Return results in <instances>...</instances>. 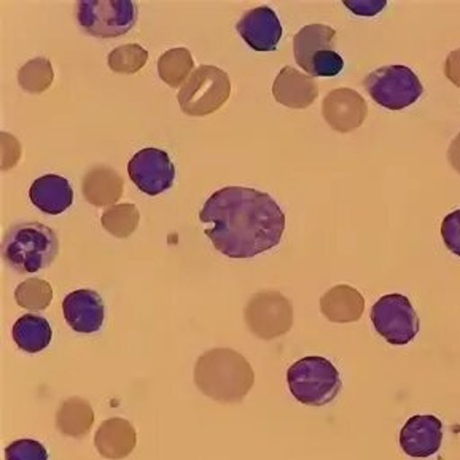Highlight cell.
Segmentation results:
<instances>
[{
  "label": "cell",
  "mask_w": 460,
  "mask_h": 460,
  "mask_svg": "<svg viewBox=\"0 0 460 460\" xmlns=\"http://www.w3.org/2000/svg\"><path fill=\"white\" fill-rule=\"evenodd\" d=\"M55 80V70L47 58H34L18 72V84L31 94L49 90Z\"/></svg>",
  "instance_id": "d4e9b609"
},
{
  "label": "cell",
  "mask_w": 460,
  "mask_h": 460,
  "mask_svg": "<svg viewBox=\"0 0 460 460\" xmlns=\"http://www.w3.org/2000/svg\"><path fill=\"white\" fill-rule=\"evenodd\" d=\"M93 422H94V411L84 398H69L58 410V430L66 437H74V438L84 437L90 432Z\"/></svg>",
  "instance_id": "44dd1931"
},
{
  "label": "cell",
  "mask_w": 460,
  "mask_h": 460,
  "mask_svg": "<svg viewBox=\"0 0 460 460\" xmlns=\"http://www.w3.org/2000/svg\"><path fill=\"white\" fill-rule=\"evenodd\" d=\"M371 321L377 335L392 346H406L418 336L419 317L411 301L400 293H391L375 303Z\"/></svg>",
  "instance_id": "ba28073f"
},
{
  "label": "cell",
  "mask_w": 460,
  "mask_h": 460,
  "mask_svg": "<svg viewBox=\"0 0 460 460\" xmlns=\"http://www.w3.org/2000/svg\"><path fill=\"white\" fill-rule=\"evenodd\" d=\"M14 300L18 303V306L29 311H43L53 300V288L47 280H24L16 288Z\"/></svg>",
  "instance_id": "484cf974"
},
{
  "label": "cell",
  "mask_w": 460,
  "mask_h": 460,
  "mask_svg": "<svg viewBox=\"0 0 460 460\" xmlns=\"http://www.w3.org/2000/svg\"><path fill=\"white\" fill-rule=\"evenodd\" d=\"M253 381L251 363L231 349H210L196 362V387L218 403L243 402L253 387Z\"/></svg>",
  "instance_id": "7a4b0ae2"
},
{
  "label": "cell",
  "mask_w": 460,
  "mask_h": 460,
  "mask_svg": "<svg viewBox=\"0 0 460 460\" xmlns=\"http://www.w3.org/2000/svg\"><path fill=\"white\" fill-rule=\"evenodd\" d=\"M237 32L255 51H274L282 39V24L272 8L257 7L245 12L236 24Z\"/></svg>",
  "instance_id": "7c38bea8"
},
{
  "label": "cell",
  "mask_w": 460,
  "mask_h": 460,
  "mask_svg": "<svg viewBox=\"0 0 460 460\" xmlns=\"http://www.w3.org/2000/svg\"><path fill=\"white\" fill-rule=\"evenodd\" d=\"M447 158H449L451 166L460 174V133L451 142L449 150H447Z\"/></svg>",
  "instance_id": "d6a6232c"
},
{
  "label": "cell",
  "mask_w": 460,
  "mask_h": 460,
  "mask_svg": "<svg viewBox=\"0 0 460 460\" xmlns=\"http://www.w3.org/2000/svg\"><path fill=\"white\" fill-rule=\"evenodd\" d=\"M29 198L37 209L49 216H58L72 206L74 191L67 179L61 175L47 174L32 183Z\"/></svg>",
  "instance_id": "e0dca14e"
},
{
  "label": "cell",
  "mask_w": 460,
  "mask_h": 460,
  "mask_svg": "<svg viewBox=\"0 0 460 460\" xmlns=\"http://www.w3.org/2000/svg\"><path fill=\"white\" fill-rule=\"evenodd\" d=\"M272 94L288 109H306L319 96V86L311 75L295 67H284L274 80Z\"/></svg>",
  "instance_id": "9a60e30c"
},
{
  "label": "cell",
  "mask_w": 460,
  "mask_h": 460,
  "mask_svg": "<svg viewBox=\"0 0 460 460\" xmlns=\"http://www.w3.org/2000/svg\"><path fill=\"white\" fill-rule=\"evenodd\" d=\"M365 90L377 105L402 111L422 96L424 86L410 67L392 64L371 72L365 78Z\"/></svg>",
  "instance_id": "8992f818"
},
{
  "label": "cell",
  "mask_w": 460,
  "mask_h": 460,
  "mask_svg": "<svg viewBox=\"0 0 460 460\" xmlns=\"http://www.w3.org/2000/svg\"><path fill=\"white\" fill-rule=\"evenodd\" d=\"M63 313L69 327L84 335L96 333L105 319L104 301L98 292L82 288L69 293L63 301Z\"/></svg>",
  "instance_id": "5bb4252c"
},
{
  "label": "cell",
  "mask_w": 460,
  "mask_h": 460,
  "mask_svg": "<svg viewBox=\"0 0 460 460\" xmlns=\"http://www.w3.org/2000/svg\"><path fill=\"white\" fill-rule=\"evenodd\" d=\"M59 253V239L47 225L29 222L8 228L2 241V259L20 274L47 270Z\"/></svg>",
  "instance_id": "3957f363"
},
{
  "label": "cell",
  "mask_w": 460,
  "mask_h": 460,
  "mask_svg": "<svg viewBox=\"0 0 460 460\" xmlns=\"http://www.w3.org/2000/svg\"><path fill=\"white\" fill-rule=\"evenodd\" d=\"M5 460H49V453L35 439H18L8 445Z\"/></svg>",
  "instance_id": "83f0119b"
},
{
  "label": "cell",
  "mask_w": 460,
  "mask_h": 460,
  "mask_svg": "<svg viewBox=\"0 0 460 460\" xmlns=\"http://www.w3.org/2000/svg\"><path fill=\"white\" fill-rule=\"evenodd\" d=\"M195 61L187 49H172L163 53L158 59V74L171 88H179L193 74Z\"/></svg>",
  "instance_id": "603a6c76"
},
{
  "label": "cell",
  "mask_w": 460,
  "mask_h": 460,
  "mask_svg": "<svg viewBox=\"0 0 460 460\" xmlns=\"http://www.w3.org/2000/svg\"><path fill=\"white\" fill-rule=\"evenodd\" d=\"M445 75L449 78L451 84L460 88V49H454L453 53H449L445 63Z\"/></svg>",
  "instance_id": "1f68e13d"
},
{
  "label": "cell",
  "mask_w": 460,
  "mask_h": 460,
  "mask_svg": "<svg viewBox=\"0 0 460 460\" xmlns=\"http://www.w3.org/2000/svg\"><path fill=\"white\" fill-rule=\"evenodd\" d=\"M0 137H2V169L8 171L13 168L22 158V146L20 142L10 134L2 133Z\"/></svg>",
  "instance_id": "f546056e"
},
{
  "label": "cell",
  "mask_w": 460,
  "mask_h": 460,
  "mask_svg": "<svg viewBox=\"0 0 460 460\" xmlns=\"http://www.w3.org/2000/svg\"><path fill=\"white\" fill-rule=\"evenodd\" d=\"M287 384L293 397L306 406H325L341 392L340 371L323 357L300 358L287 371Z\"/></svg>",
  "instance_id": "277c9868"
},
{
  "label": "cell",
  "mask_w": 460,
  "mask_h": 460,
  "mask_svg": "<svg viewBox=\"0 0 460 460\" xmlns=\"http://www.w3.org/2000/svg\"><path fill=\"white\" fill-rule=\"evenodd\" d=\"M443 441V424L437 416L419 414L406 420L400 432V447L410 457L424 459L437 454Z\"/></svg>",
  "instance_id": "4fadbf2b"
},
{
  "label": "cell",
  "mask_w": 460,
  "mask_h": 460,
  "mask_svg": "<svg viewBox=\"0 0 460 460\" xmlns=\"http://www.w3.org/2000/svg\"><path fill=\"white\" fill-rule=\"evenodd\" d=\"M140 214L134 204H115L104 210L101 217V225L107 233L115 237H128L137 230Z\"/></svg>",
  "instance_id": "cb8c5ba5"
},
{
  "label": "cell",
  "mask_w": 460,
  "mask_h": 460,
  "mask_svg": "<svg viewBox=\"0 0 460 460\" xmlns=\"http://www.w3.org/2000/svg\"><path fill=\"white\" fill-rule=\"evenodd\" d=\"M77 22L86 34L113 39L134 28L137 8L131 0H84L77 5Z\"/></svg>",
  "instance_id": "52a82bcc"
},
{
  "label": "cell",
  "mask_w": 460,
  "mask_h": 460,
  "mask_svg": "<svg viewBox=\"0 0 460 460\" xmlns=\"http://www.w3.org/2000/svg\"><path fill=\"white\" fill-rule=\"evenodd\" d=\"M128 174L142 193L158 196L172 187L175 168L166 152L148 146L128 163Z\"/></svg>",
  "instance_id": "30bf717a"
},
{
  "label": "cell",
  "mask_w": 460,
  "mask_h": 460,
  "mask_svg": "<svg viewBox=\"0 0 460 460\" xmlns=\"http://www.w3.org/2000/svg\"><path fill=\"white\" fill-rule=\"evenodd\" d=\"M123 179L111 168H93L86 172L84 179V196L86 201L96 206H115L123 196Z\"/></svg>",
  "instance_id": "ffe728a7"
},
{
  "label": "cell",
  "mask_w": 460,
  "mask_h": 460,
  "mask_svg": "<svg viewBox=\"0 0 460 460\" xmlns=\"http://www.w3.org/2000/svg\"><path fill=\"white\" fill-rule=\"evenodd\" d=\"M321 311L328 321L335 323L360 321L365 311V298L354 287L336 286L322 296Z\"/></svg>",
  "instance_id": "ac0fdd59"
},
{
  "label": "cell",
  "mask_w": 460,
  "mask_h": 460,
  "mask_svg": "<svg viewBox=\"0 0 460 460\" xmlns=\"http://www.w3.org/2000/svg\"><path fill=\"white\" fill-rule=\"evenodd\" d=\"M148 61V51L137 43L121 45L109 55V67L117 74H136Z\"/></svg>",
  "instance_id": "4316f807"
},
{
  "label": "cell",
  "mask_w": 460,
  "mask_h": 460,
  "mask_svg": "<svg viewBox=\"0 0 460 460\" xmlns=\"http://www.w3.org/2000/svg\"><path fill=\"white\" fill-rule=\"evenodd\" d=\"M53 338V330L49 321L40 315L26 314L20 317L13 325V340L16 346L29 352L37 354L47 349Z\"/></svg>",
  "instance_id": "7402d4cb"
},
{
  "label": "cell",
  "mask_w": 460,
  "mask_h": 460,
  "mask_svg": "<svg viewBox=\"0 0 460 460\" xmlns=\"http://www.w3.org/2000/svg\"><path fill=\"white\" fill-rule=\"evenodd\" d=\"M231 80L216 66H199L181 84L177 99L181 112L189 117H208L224 107L230 99Z\"/></svg>",
  "instance_id": "5b68a950"
},
{
  "label": "cell",
  "mask_w": 460,
  "mask_h": 460,
  "mask_svg": "<svg viewBox=\"0 0 460 460\" xmlns=\"http://www.w3.org/2000/svg\"><path fill=\"white\" fill-rule=\"evenodd\" d=\"M137 443V435L133 424L126 419L112 418L105 420L94 437L98 453L105 459H125L133 453Z\"/></svg>",
  "instance_id": "2e32d148"
},
{
  "label": "cell",
  "mask_w": 460,
  "mask_h": 460,
  "mask_svg": "<svg viewBox=\"0 0 460 460\" xmlns=\"http://www.w3.org/2000/svg\"><path fill=\"white\" fill-rule=\"evenodd\" d=\"M385 4V0H344V5L358 16H376Z\"/></svg>",
  "instance_id": "4dcf8cb0"
},
{
  "label": "cell",
  "mask_w": 460,
  "mask_h": 460,
  "mask_svg": "<svg viewBox=\"0 0 460 460\" xmlns=\"http://www.w3.org/2000/svg\"><path fill=\"white\" fill-rule=\"evenodd\" d=\"M322 115L332 129L338 133H352L365 123L368 107L360 93L350 88L330 91L323 104Z\"/></svg>",
  "instance_id": "8fae6325"
},
{
  "label": "cell",
  "mask_w": 460,
  "mask_h": 460,
  "mask_svg": "<svg viewBox=\"0 0 460 460\" xmlns=\"http://www.w3.org/2000/svg\"><path fill=\"white\" fill-rule=\"evenodd\" d=\"M336 39V31L327 24H309L301 28L300 32L293 39V55L295 61L301 69L311 72V63L319 53L333 49Z\"/></svg>",
  "instance_id": "d6986e66"
},
{
  "label": "cell",
  "mask_w": 460,
  "mask_h": 460,
  "mask_svg": "<svg viewBox=\"0 0 460 460\" xmlns=\"http://www.w3.org/2000/svg\"><path fill=\"white\" fill-rule=\"evenodd\" d=\"M441 237L445 241L447 251L460 257V210H454L443 218Z\"/></svg>",
  "instance_id": "f1b7e54d"
},
{
  "label": "cell",
  "mask_w": 460,
  "mask_h": 460,
  "mask_svg": "<svg viewBox=\"0 0 460 460\" xmlns=\"http://www.w3.org/2000/svg\"><path fill=\"white\" fill-rule=\"evenodd\" d=\"M245 322L261 340H274L288 333L293 325V307L282 293L266 290L252 296L245 307Z\"/></svg>",
  "instance_id": "9c48e42d"
},
{
  "label": "cell",
  "mask_w": 460,
  "mask_h": 460,
  "mask_svg": "<svg viewBox=\"0 0 460 460\" xmlns=\"http://www.w3.org/2000/svg\"><path fill=\"white\" fill-rule=\"evenodd\" d=\"M204 231L217 251L228 259H252L279 244L286 214L271 196L245 187H225L204 204Z\"/></svg>",
  "instance_id": "6da1fadb"
}]
</instances>
